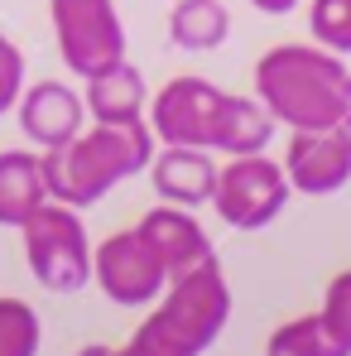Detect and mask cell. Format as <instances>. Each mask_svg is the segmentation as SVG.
<instances>
[{
  "instance_id": "cell-1",
  "label": "cell",
  "mask_w": 351,
  "mask_h": 356,
  "mask_svg": "<svg viewBox=\"0 0 351 356\" xmlns=\"http://www.w3.org/2000/svg\"><path fill=\"white\" fill-rule=\"evenodd\" d=\"M154 159V130L149 120H92L67 145L44 149V188L54 202L92 207L116 183L145 174Z\"/></svg>"
},
{
  "instance_id": "cell-16",
  "label": "cell",
  "mask_w": 351,
  "mask_h": 356,
  "mask_svg": "<svg viewBox=\"0 0 351 356\" xmlns=\"http://www.w3.org/2000/svg\"><path fill=\"white\" fill-rule=\"evenodd\" d=\"M231 34V10L222 0H174L169 10V39L183 54H212Z\"/></svg>"
},
{
  "instance_id": "cell-3",
  "label": "cell",
  "mask_w": 351,
  "mask_h": 356,
  "mask_svg": "<svg viewBox=\"0 0 351 356\" xmlns=\"http://www.w3.org/2000/svg\"><path fill=\"white\" fill-rule=\"evenodd\" d=\"M227 318H231V284L212 255L207 265L164 284L154 313L135 327L120 356H202L222 337Z\"/></svg>"
},
{
  "instance_id": "cell-22",
  "label": "cell",
  "mask_w": 351,
  "mask_h": 356,
  "mask_svg": "<svg viewBox=\"0 0 351 356\" xmlns=\"http://www.w3.org/2000/svg\"><path fill=\"white\" fill-rule=\"evenodd\" d=\"M260 15H289V10H298L303 0H250Z\"/></svg>"
},
{
  "instance_id": "cell-6",
  "label": "cell",
  "mask_w": 351,
  "mask_h": 356,
  "mask_svg": "<svg viewBox=\"0 0 351 356\" xmlns=\"http://www.w3.org/2000/svg\"><path fill=\"white\" fill-rule=\"evenodd\" d=\"M49 19L67 72L92 77L106 63L125 58V24L116 0H49Z\"/></svg>"
},
{
  "instance_id": "cell-10",
  "label": "cell",
  "mask_w": 351,
  "mask_h": 356,
  "mask_svg": "<svg viewBox=\"0 0 351 356\" xmlns=\"http://www.w3.org/2000/svg\"><path fill=\"white\" fill-rule=\"evenodd\" d=\"M135 232L145 236V245L154 250V260L164 265L169 280L197 270V265H207V260L217 255L212 241H207V232H202V222H197L188 207H178V202H164V207L145 212Z\"/></svg>"
},
{
  "instance_id": "cell-23",
  "label": "cell",
  "mask_w": 351,
  "mask_h": 356,
  "mask_svg": "<svg viewBox=\"0 0 351 356\" xmlns=\"http://www.w3.org/2000/svg\"><path fill=\"white\" fill-rule=\"evenodd\" d=\"M77 356H120V347H106V342H92V347H82Z\"/></svg>"
},
{
  "instance_id": "cell-20",
  "label": "cell",
  "mask_w": 351,
  "mask_h": 356,
  "mask_svg": "<svg viewBox=\"0 0 351 356\" xmlns=\"http://www.w3.org/2000/svg\"><path fill=\"white\" fill-rule=\"evenodd\" d=\"M19 92H24V54L15 39L0 34V116L19 102Z\"/></svg>"
},
{
  "instance_id": "cell-5",
  "label": "cell",
  "mask_w": 351,
  "mask_h": 356,
  "mask_svg": "<svg viewBox=\"0 0 351 356\" xmlns=\"http://www.w3.org/2000/svg\"><path fill=\"white\" fill-rule=\"evenodd\" d=\"M293 188L284 178V164L270 154H231V164H217L212 207L236 232H265L289 207Z\"/></svg>"
},
{
  "instance_id": "cell-2",
  "label": "cell",
  "mask_w": 351,
  "mask_h": 356,
  "mask_svg": "<svg viewBox=\"0 0 351 356\" xmlns=\"http://www.w3.org/2000/svg\"><path fill=\"white\" fill-rule=\"evenodd\" d=\"M347 63L342 54H327L323 44H279L255 63V97L275 125L289 130H327L342 125L347 106Z\"/></svg>"
},
{
  "instance_id": "cell-13",
  "label": "cell",
  "mask_w": 351,
  "mask_h": 356,
  "mask_svg": "<svg viewBox=\"0 0 351 356\" xmlns=\"http://www.w3.org/2000/svg\"><path fill=\"white\" fill-rule=\"evenodd\" d=\"M87 116L92 120H140L149 111V87H145V72L135 63H106L101 72L87 77Z\"/></svg>"
},
{
  "instance_id": "cell-19",
  "label": "cell",
  "mask_w": 351,
  "mask_h": 356,
  "mask_svg": "<svg viewBox=\"0 0 351 356\" xmlns=\"http://www.w3.org/2000/svg\"><path fill=\"white\" fill-rule=\"evenodd\" d=\"M308 29L327 54H351V0H313L308 5Z\"/></svg>"
},
{
  "instance_id": "cell-8",
  "label": "cell",
  "mask_w": 351,
  "mask_h": 356,
  "mask_svg": "<svg viewBox=\"0 0 351 356\" xmlns=\"http://www.w3.org/2000/svg\"><path fill=\"white\" fill-rule=\"evenodd\" d=\"M222 87L207 82V77H193L183 72L174 82H164L159 97H149V130L154 140L164 145H197V149H212L217 140V116H222Z\"/></svg>"
},
{
  "instance_id": "cell-15",
  "label": "cell",
  "mask_w": 351,
  "mask_h": 356,
  "mask_svg": "<svg viewBox=\"0 0 351 356\" xmlns=\"http://www.w3.org/2000/svg\"><path fill=\"white\" fill-rule=\"evenodd\" d=\"M275 140V116L265 111L260 97H222V116H217V140L212 154H265Z\"/></svg>"
},
{
  "instance_id": "cell-21",
  "label": "cell",
  "mask_w": 351,
  "mask_h": 356,
  "mask_svg": "<svg viewBox=\"0 0 351 356\" xmlns=\"http://www.w3.org/2000/svg\"><path fill=\"white\" fill-rule=\"evenodd\" d=\"M323 318L337 327V337L351 347V270H342L332 284H327V298H323Z\"/></svg>"
},
{
  "instance_id": "cell-9",
  "label": "cell",
  "mask_w": 351,
  "mask_h": 356,
  "mask_svg": "<svg viewBox=\"0 0 351 356\" xmlns=\"http://www.w3.org/2000/svg\"><path fill=\"white\" fill-rule=\"evenodd\" d=\"M284 178L303 197H332L351 183V130L327 125V130H293L284 149Z\"/></svg>"
},
{
  "instance_id": "cell-17",
  "label": "cell",
  "mask_w": 351,
  "mask_h": 356,
  "mask_svg": "<svg viewBox=\"0 0 351 356\" xmlns=\"http://www.w3.org/2000/svg\"><path fill=\"white\" fill-rule=\"evenodd\" d=\"M265 356H351V347L337 337V327L323 313H303L270 332Z\"/></svg>"
},
{
  "instance_id": "cell-24",
  "label": "cell",
  "mask_w": 351,
  "mask_h": 356,
  "mask_svg": "<svg viewBox=\"0 0 351 356\" xmlns=\"http://www.w3.org/2000/svg\"><path fill=\"white\" fill-rule=\"evenodd\" d=\"M342 125L351 130V82H347V106H342Z\"/></svg>"
},
{
  "instance_id": "cell-12",
  "label": "cell",
  "mask_w": 351,
  "mask_h": 356,
  "mask_svg": "<svg viewBox=\"0 0 351 356\" xmlns=\"http://www.w3.org/2000/svg\"><path fill=\"white\" fill-rule=\"evenodd\" d=\"M149 183L164 202H178V207L212 202L217 159H212V149H197V145H164L149 159Z\"/></svg>"
},
{
  "instance_id": "cell-4",
  "label": "cell",
  "mask_w": 351,
  "mask_h": 356,
  "mask_svg": "<svg viewBox=\"0 0 351 356\" xmlns=\"http://www.w3.org/2000/svg\"><path fill=\"white\" fill-rule=\"evenodd\" d=\"M19 232H24V260H29V275L39 289L82 294L92 284V241H87L77 207L49 197Z\"/></svg>"
},
{
  "instance_id": "cell-11",
  "label": "cell",
  "mask_w": 351,
  "mask_h": 356,
  "mask_svg": "<svg viewBox=\"0 0 351 356\" xmlns=\"http://www.w3.org/2000/svg\"><path fill=\"white\" fill-rule=\"evenodd\" d=\"M15 116H19V130L39 149H58L87 125V106H82V97L67 82H34V87L19 92Z\"/></svg>"
},
{
  "instance_id": "cell-18",
  "label": "cell",
  "mask_w": 351,
  "mask_h": 356,
  "mask_svg": "<svg viewBox=\"0 0 351 356\" xmlns=\"http://www.w3.org/2000/svg\"><path fill=\"white\" fill-rule=\"evenodd\" d=\"M44 327L24 298H0V356H39Z\"/></svg>"
},
{
  "instance_id": "cell-7",
  "label": "cell",
  "mask_w": 351,
  "mask_h": 356,
  "mask_svg": "<svg viewBox=\"0 0 351 356\" xmlns=\"http://www.w3.org/2000/svg\"><path fill=\"white\" fill-rule=\"evenodd\" d=\"M92 284L120 308H149L164 294L169 275L154 260V250L145 245V236L130 227V232H116L101 245H92Z\"/></svg>"
},
{
  "instance_id": "cell-14",
  "label": "cell",
  "mask_w": 351,
  "mask_h": 356,
  "mask_svg": "<svg viewBox=\"0 0 351 356\" xmlns=\"http://www.w3.org/2000/svg\"><path fill=\"white\" fill-rule=\"evenodd\" d=\"M44 202H49L44 154L0 149V227H24Z\"/></svg>"
}]
</instances>
